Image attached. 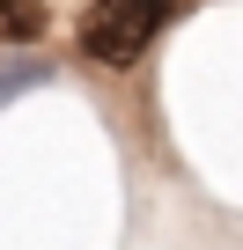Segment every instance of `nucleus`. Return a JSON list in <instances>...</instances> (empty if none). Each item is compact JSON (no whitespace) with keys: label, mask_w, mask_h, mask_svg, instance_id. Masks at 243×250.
<instances>
[{"label":"nucleus","mask_w":243,"mask_h":250,"mask_svg":"<svg viewBox=\"0 0 243 250\" xmlns=\"http://www.w3.org/2000/svg\"><path fill=\"white\" fill-rule=\"evenodd\" d=\"M184 0H96L81 15V52L103 59V66H133L170 22H177Z\"/></svg>","instance_id":"f257e3e1"},{"label":"nucleus","mask_w":243,"mask_h":250,"mask_svg":"<svg viewBox=\"0 0 243 250\" xmlns=\"http://www.w3.org/2000/svg\"><path fill=\"white\" fill-rule=\"evenodd\" d=\"M0 37L8 44H37L44 37V0H0Z\"/></svg>","instance_id":"f03ea898"},{"label":"nucleus","mask_w":243,"mask_h":250,"mask_svg":"<svg viewBox=\"0 0 243 250\" xmlns=\"http://www.w3.org/2000/svg\"><path fill=\"white\" fill-rule=\"evenodd\" d=\"M44 81H52L44 59H0V103H8V96H30V88H44Z\"/></svg>","instance_id":"7ed1b4c3"}]
</instances>
